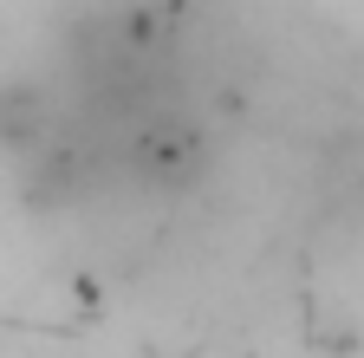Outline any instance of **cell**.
<instances>
[{"label": "cell", "mask_w": 364, "mask_h": 358, "mask_svg": "<svg viewBox=\"0 0 364 358\" xmlns=\"http://www.w3.org/2000/svg\"><path fill=\"white\" fill-rule=\"evenodd\" d=\"M46 124H53V111H46L39 92H26V85H7V92H0V144L7 150L46 144Z\"/></svg>", "instance_id": "obj_1"}]
</instances>
